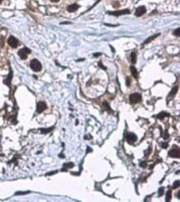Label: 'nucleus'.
<instances>
[{
  "instance_id": "1",
  "label": "nucleus",
  "mask_w": 180,
  "mask_h": 202,
  "mask_svg": "<svg viewBox=\"0 0 180 202\" xmlns=\"http://www.w3.org/2000/svg\"><path fill=\"white\" fill-rule=\"evenodd\" d=\"M30 67L34 72H40L42 70V64L38 59H33L30 62Z\"/></svg>"
},
{
  "instance_id": "2",
  "label": "nucleus",
  "mask_w": 180,
  "mask_h": 202,
  "mask_svg": "<svg viewBox=\"0 0 180 202\" xmlns=\"http://www.w3.org/2000/svg\"><path fill=\"white\" fill-rule=\"evenodd\" d=\"M29 53H31V50L28 48V47H23V48L20 49L19 51H18V56L20 57L21 59H27L28 57V55Z\"/></svg>"
},
{
  "instance_id": "3",
  "label": "nucleus",
  "mask_w": 180,
  "mask_h": 202,
  "mask_svg": "<svg viewBox=\"0 0 180 202\" xmlns=\"http://www.w3.org/2000/svg\"><path fill=\"white\" fill-rule=\"evenodd\" d=\"M142 99L141 95L139 93H132L130 96H129V102L131 103H139L140 101Z\"/></svg>"
},
{
  "instance_id": "4",
  "label": "nucleus",
  "mask_w": 180,
  "mask_h": 202,
  "mask_svg": "<svg viewBox=\"0 0 180 202\" xmlns=\"http://www.w3.org/2000/svg\"><path fill=\"white\" fill-rule=\"evenodd\" d=\"M168 156H170V157L178 158L179 157V148H178V147L173 146V148L168 151Z\"/></svg>"
},
{
  "instance_id": "5",
  "label": "nucleus",
  "mask_w": 180,
  "mask_h": 202,
  "mask_svg": "<svg viewBox=\"0 0 180 202\" xmlns=\"http://www.w3.org/2000/svg\"><path fill=\"white\" fill-rule=\"evenodd\" d=\"M108 14L110 15H114V16H120V15H124V14H130V11L129 9H124V10H120V11H114V12H108Z\"/></svg>"
},
{
  "instance_id": "6",
  "label": "nucleus",
  "mask_w": 180,
  "mask_h": 202,
  "mask_svg": "<svg viewBox=\"0 0 180 202\" xmlns=\"http://www.w3.org/2000/svg\"><path fill=\"white\" fill-rule=\"evenodd\" d=\"M8 42H9V44L13 47V48H16V47L18 46V43H19L18 39L13 36L9 37V40H8Z\"/></svg>"
},
{
  "instance_id": "7",
  "label": "nucleus",
  "mask_w": 180,
  "mask_h": 202,
  "mask_svg": "<svg viewBox=\"0 0 180 202\" xmlns=\"http://www.w3.org/2000/svg\"><path fill=\"white\" fill-rule=\"evenodd\" d=\"M145 13H146V9H145V7L144 6H139V8H137L136 9L134 14H135L136 17H140V16L144 15Z\"/></svg>"
},
{
  "instance_id": "8",
  "label": "nucleus",
  "mask_w": 180,
  "mask_h": 202,
  "mask_svg": "<svg viewBox=\"0 0 180 202\" xmlns=\"http://www.w3.org/2000/svg\"><path fill=\"white\" fill-rule=\"evenodd\" d=\"M47 109V105L44 102H39L37 105V112L41 113Z\"/></svg>"
},
{
  "instance_id": "9",
  "label": "nucleus",
  "mask_w": 180,
  "mask_h": 202,
  "mask_svg": "<svg viewBox=\"0 0 180 202\" xmlns=\"http://www.w3.org/2000/svg\"><path fill=\"white\" fill-rule=\"evenodd\" d=\"M126 140L129 143L132 144V143H134V142L137 141V137H136V135H134V133H129L126 136Z\"/></svg>"
},
{
  "instance_id": "10",
  "label": "nucleus",
  "mask_w": 180,
  "mask_h": 202,
  "mask_svg": "<svg viewBox=\"0 0 180 202\" xmlns=\"http://www.w3.org/2000/svg\"><path fill=\"white\" fill-rule=\"evenodd\" d=\"M78 9H79V5L76 4H73L69 5V6L67 7V11L69 13H73V12L76 11Z\"/></svg>"
},
{
  "instance_id": "11",
  "label": "nucleus",
  "mask_w": 180,
  "mask_h": 202,
  "mask_svg": "<svg viewBox=\"0 0 180 202\" xmlns=\"http://www.w3.org/2000/svg\"><path fill=\"white\" fill-rule=\"evenodd\" d=\"M12 78H13V73H12V71H10V73H9V76H8V78L4 81V84H5V85H7V86L10 87V85H11Z\"/></svg>"
},
{
  "instance_id": "12",
  "label": "nucleus",
  "mask_w": 180,
  "mask_h": 202,
  "mask_svg": "<svg viewBox=\"0 0 180 202\" xmlns=\"http://www.w3.org/2000/svg\"><path fill=\"white\" fill-rule=\"evenodd\" d=\"M130 71H131V73H132V75H133V77L135 79H137L138 78V77H139V75H138V72H137V70H136V68L134 67V66H131L130 67Z\"/></svg>"
},
{
  "instance_id": "13",
  "label": "nucleus",
  "mask_w": 180,
  "mask_h": 202,
  "mask_svg": "<svg viewBox=\"0 0 180 202\" xmlns=\"http://www.w3.org/2000/svg\"><path fill=\"white\" fill-rule=\"evenodd\" d=\"M72 167H74V164L73 163H71V162H69V163H66V164L63 165V168H62V171H66L67 168H72Z\"/></svg>"
},
{
  "instance_id": "14",
  "label": "nucleus",
  "mask_w": 180,
  "mask_h": 202,
  "mask_svg": "<svg viewBox=\"0 0 180 202\" xmlns=\"http://www.w3.org/2000/svg\"><path fill=\"white\" fill-rule=\"evenodd\" d=\"M158 36H159V33H158V34H154V35L153 36H152V37H150V38H149L148 39H146V40H145V42H144V43H143V45H144V44H147V43H149V42H151L152 40H153V39L154 38H157Z\"/></svg>"
},
{
  "instance_id": "15",
  "label": "nucleus",
  "mask_w": 180,
  "mask_h": 202,
  "mask_svg": "<svg viewBox=\"0 0 180 202\" xmlns=\"http://www.w3.org/2000/svg\"><path fill=\"white\" fill-rule=\"evenodd\" d=\"M178 86L173 87V89H172L171 92L169 93V97H173V96L176 94V92H177V91H178Z\"/></svg>"
},
{
  "instance_id": "16",
  "label": "nucleus",
  "mask_w": 180,
  "mask_h": 202,
  "mask_svg": "<svg viewBox=\"0 0 180 202\" xmlns=\"http://www.w3.org/2000/svg\"><path fill=\"white\" fill-rule=\"evenodd\" d=\"M169 116V114L166 113V112H160L159 114H158L157 115V118L163 119V118H164L165 116Z\"/></svg>"
},
{
  "instance_id": "17",
  "label": "nucleus",
  "mask_w": 180,
  "mask_h": 202,
  "mask_svg": "<svg viewBox=\"0 0 180 202\" xmlns=\"http://www.w3.org/2000/svg\"><path fill=\"white\" fill-rule=\"evenodd\" d=\"M53 128H54V127H51V128H47V129L42 128V129H40V131H42V134H47V133H48V132L52 131V130H53Z\"/></svg>"
},
{
  "instance_id": "18",
  "label": "nucleus",
  "mask_w": 180,
  "mask_h": 202,
  "mask_svg": "<svg viewBox=\"0 0 180 202\" xmlns=\"http://www.w3.org/2000/svg\"><path fill=\"white\" fill-rule=\"evenodd\" d=\"M171 198H172V193H171V191H170V190H168V192L166 193V199H165V201H167V202L170 201Z\"/></svg>"
},
{
  "instance_id": "19",
  "label": "nucleus",
  "mask_w": 180,
  "mask_h": 202,
  "mask_svg": "<svg viewBox=\"0 0 180 202\" xmlns=\"http://www.w3.org/2000/svg\"><path fill=\"white\" fill-rule=\"evenodd\" d=\"M130 58H131V62L133 63L136 62V53L135 52H132L130 54Z\"/></svg>"
},
{
  "instance_id": "20",
  "label": "nucleus",
  "mask_w": 180,
  "mask_h": 202,
  "mask_svg": "<svg viewBox=\"0 0 180 202\" xmlns=\"http://www.w3.org/2000/svg\"><path fill=\"white\" fill-rule=\"evenodd\" d=\"M30 193V191H18L15 193L16 195H26V194Z\"/></svg>"
},
{
  "instance_id": "21",
  "label": "nucleus",
  "mask_w": 180,
  "mask_h": 202,
  "mask_svg": "<svg viewBox=\"0 0 180 202\" xmlns=\"http://www.w3.org/2000/svg\"><path fill=\"white\" fill-rule=\"evenodd\" d=\"M179 184H180L179 180H176V181L173 183V189L178 188V187H179Z\"/></svg>"
},
{
  "instance_id": "22",
  "label": "nucleus",
  "mask_w": 180,
  "mask_h": 202,
  "mask_svg": "<svg viewBox=\"0 0 180 202\" xmlns=\"http://www.w3.org/2000/svg\"><path fill=\"white\" fill-rule=\"evenodd\" d=\"M103 105L105 106V109H106V110H107L108 111H111L110 107V106L108 105V103H107L106 102H103Z\"/></svg>"
},
{
  "instance_id": "23",
  "label": "nucleus",
  "mask_w": 180,
  "mask_h": 202,
  "mask_svg": "<svg viewBox=\"0 0 180 202\" xmlns=\"http://www.w3.org/2000/svg\"><path fill=\"white\" fill-rule=\"evenodd\" d=\"M173 35H175L177 37H178L180 35V28H178L175 31L173 32Z\"/></svg>"
},
{
  "instance_id": "24",
  "label": "nucleus",
  "mask_w": 180,
  "mask_h": 202,
  "mask_svg": "<svg viewBox=\"0 0 180 202\" xmlns=\"http://www.w3.org/2000/svg\"><path fill=\"white\" fill-rule=\"evenodd\" d=\"M139 166L143 167V168H145V167H147V163L145 161L140 162V163H139Z\"/></svg>"
},
{
  "instance_id": "25",
  "label": "nucleus",
  "mask_w": 180,
  "mask_h": 202,
  "mask_svg": "<svg viewBox=\"0 0 180 202\" xmlns=\"http://www.w3.org/2000/svg\"><path fill=\"white\" fill-rule=\"evenodd\" d=\"M163 190H163V187H160L159 189H158V195H159V196L162 195L163 194Z\"/></svg>"
},
{
  "instance_id": "26",
  "label": "nucleus",
  "mask_w": 180,
  "mask_h": 202,
  "mask_svg": "<svg viewBox=\"0 0 180 202\" xmlns=\"http://www.w3.org/2000/svg\"><path fill=\"white\" fill-rule=\"evenodd\" d=\"M130 83H131V80H130V78H126V86H127V87H129V85H130Z\"/></svg>"
},
{
  "instance_id": "27",
  "label": "nucleus",
  "mask_w": 180,
  "mask_h": 202,
  "mask_svg": "<svg viewBox=\"0 0 180 202\" xmlns=\"http://www.w3.org/2000/svg\"><path fill=\"white\" fill-rule=\"evenodd\" d=\"M56 173H57V171H51V172H48V173H47L46 175H52Z\"/></svg>"
},
{
  "instance_id": "28",
  "label": "nucleus",
  "mask_w": 180,
  "mask_h": 202,
  "mask_svg": "<svg viewBox=\"0 0 180 202\" xmlns=\"http://www.w3.org/2000/svg\"><path fill=\"white\" fill-rule=\"evenodd\" d=\"M98 65H99V67H100V68L104 69V70H106V68H105V66H103V65H102V63H101V62H100L99 63H98Z\"/></svg>"
},
{
  "instance_id": "29",
  "label": "nucleus",
  "mask_w": 180,
  "mask_h": 202,
  "mask_svg": "<svg viewBox=\"0 0 180 202\" xmlns=\"http://www.w3.org/2000/svg\"><path fill=\"white\" fill-rule=\"evenodd\" d=\"M162 147L163 148H167V147H168V143H163Z\"/></svg>"
},
{
  "instance_id": "30",
  "label": "nucleus",
  "mask_w": 180,
  "mask_h": 202,
  "mask_svg": "<svg viewBox=\"0 0 180 202\" xmlns=\"http://www.w3.org/2000/svg\"><path fill=\"white\" fill-rule=\"evenodd\" d=\"M94 57H99V56H100V53H99V52H98V53H94Z\"/></svg>"
},
{
  "instance_id": "31",
  "label": "nucleus",
  "mask_w": 180,
  "mask_h": 202,
  "mask_svg": "<svg viewBox=\"0 0 180 202\" xmlns=\"http://www.w3.org/2000/svg\"><path fill=\"white\" fill-rule=\"evenodd\" d=\"M89 151H91V148H89V147H87V151H86V153H87V152H89Z\"/></svg>"
},
{
  "instance_id": "32",
  "label": "nucleus",
  "mask_w": 180,
  "mask_h": 202,
  "mask_svg": "<svg viewBox=\"0 0 180 202\" xmlns=\"http://www.w3.org/2000/svg\"><path fill=\"white\" fill-rule=\"evenodd\" d=\"M51 1L53 3H57V2H59V0H51Z\"/></svg>"
},
{
  "instance_id": "33",
  "label": "nucleus",
  "mask_w": 180,
  "mask_h": 202,
  "mask_svg": "<svg viewBox=\"0 0 180 202\" xmlns=\"http://www.w3.org/2000/svg\"><path fill=\"white\" fill-rule=\"evenodd\" d=\"M110 48H111V50H112V52H115V49L113 48V47H112V46H110Z\"/></svg>"
},
{
  "instance_id": "34",
  "label": "nucleus",
  "mask_w": 180,
  "mask_h": 202,
  "mask_svg": "<svg viewBox=\"0 0 180 202\" xmlns=\"http://www.w3.org/2000/svg\"><path fill=\"white\" fill-rule=\"evenodd\" d=\"M1 3H2V0H0V4H1Z\"/></svg>"
}]
</instances>
